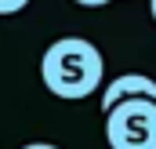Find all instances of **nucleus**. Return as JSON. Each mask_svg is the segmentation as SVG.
<instances>
[{
    "label": "nucleus",
    "mask_w": 156,
    "mask_h": 149,
    "mask_svg": "<svg viewBox=\"0 0 156 149\" xmlns=\"http://www.w3.org/2000/svg\"><path fill=\"white\" fill-rule=\"evenodd\" d=\"M127 98H153L156 102V80L145 73H120L116 80H105V87H102V109L105 113Z\"/></svg>",
    "instance_id": "obj_3"
},
{
    "label": "nucleus",
    "mask_w": 156,
    "mask_h": 149,
    "mask_svg": "<svg viewBox=\"0 0 156 149\" xmlns=\"http://www.w3.org/2000/svg\"><path fill=\"white\" fill-rule=\"evenodd\" d=\"M40 80L55 98L80 102V98H87L102 87L105 58L83 37H58L40 58Z\"/></svg>",
    "instance_id": "obj_1"
},
{
    "label": "nucleus",
    "mask_w": 156,
    "mask_h": 149,
    "mask_svg": "<svg viewBox=\"0 0 156 149\" xmlns=\"http://www.w3.org/2000/svg\"><path fill=\"white\" fill-rule=\"evenodd\" d=\"M105 146L109 149H156V102L127 98L105 113Z\"/></svg>",
    "instance_id": "obj_2"
},
{
    "label": "nucleus",
    "mask_w": 156,
    "mask_h": 149,
    "mask_svg": "<svg viewBox=\"0 0 156 149\" xmlns=\"http://www.w3.org/2000/svg\"><path fill=\"white\" fill-rule=\"evenodd\" d=\"M149 15H153V22H156V0H149Z\"/></svg>",
    "instance_id": "obj_7"
},
{
    "label": "nucleus",
    "mask_w": 156,
    "mask_h": 149,
    "mask_svg": "<svg viewBox=\"0 0 156 149\" xmlns=\"http://www.w3.org/2000/svg\"><path fill=\"white\" fill-rule=\"evenodd\" d=\"M22 149H58L55 142H29V146H22Z\"/></svg>",
    "instance_id": "obj_6"
},
{
    "label": "nucleus",
    "mask_w": 156,
    "mask_h": 149,
    "mask_svg": "<svg viewBox=\"0 0 156 149\" xmlns=\"http://www.w3.org/2000/svg\"><path fill=\"white\" fill-rule=\"evenodd\" d=\"M22 7H29V0H0V15H18Z\"/></svg>",
    "instance_id": "obj_4"
},
{
    "label": "nucleus",
    "mask_w": 156,
    "mask_h": 149,
    "mask_svg": "<svg viewBox=\"0 0 156 149\" xmlns=\"http://www.w3.org/2000/svg\"><path fill=\"white\" fill-rule=\"evenodd\" d=\"M80 7H105V4H113V0H73Z\"/></svg>",
    "instance_id": "obj_5"
}]
</instances>
